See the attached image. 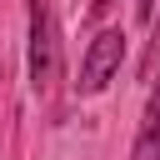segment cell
Instances as JSON below:
<instances>
[{"label":"cell","instance_id":"7a4b0ae2","mask_svg":"<svg viewBox=\"0 0 160 160\" xmlns=\"http://www.w3.org/2000/svg\"><path fill=\"white\" fill-rule=\"evenodd\" d=\"M120 60H125V30H100V35L90 40L85 60H80V80H75V90H80V95H100V90L115 80Z\"/></svg>","mask_w":160,"mask_h":160},{"label":"cell","instance_id":"6da1fadb","mask_svg":"<svg viewBox=\"0 0 160 160\" xmlns=\"http://www.w3.org/2000/svg\"><path fill=\"white\" fill-rule=\"evenodd\" d=\"M25 15H30V90L40 100H50L55 95V80H60L55 10H50V0H25Z\"/></svg>","mask_w":160,"mask_h":160},{"label":"cell","instance_id":"5b68a950","mask_svg":"<svg viewBox=\"0 0 160 160\" xmlns=\"http://www.w3.org/2000/svg\"><path fill=\"white\" fill-rule=\"evenodd\" d=\"M100 10H110V0H90V15H100Z\"/></svg>","mask_w":160,"mask_h":160},{"label":"cell","instance_id":"3957f363","mask_svg":"<svg viewBox=\"0 0 160 160\" xmlns=\"http://www.w3.org/2000/svg\"><path fill=\"white\" fill-rule=\"evenodd\" d=\"M130 160H160V85L150 90V105H145V120H140Z\"/></svg>","mask_w":160,"mask_h":160},{"label":"cell","instance_id":"277c9868","mask_svg":"<svg viewBox=\"0 0 160 160\" xmlns=\"http://www.w3.org/2000/svg\"><path fill=\"white\" fill-rule=\"evenodd\" d=\"M135 15H140V25H155V0H135Z\"/></svg>","mask_w":160,"mask_h":160}]
</instances>
